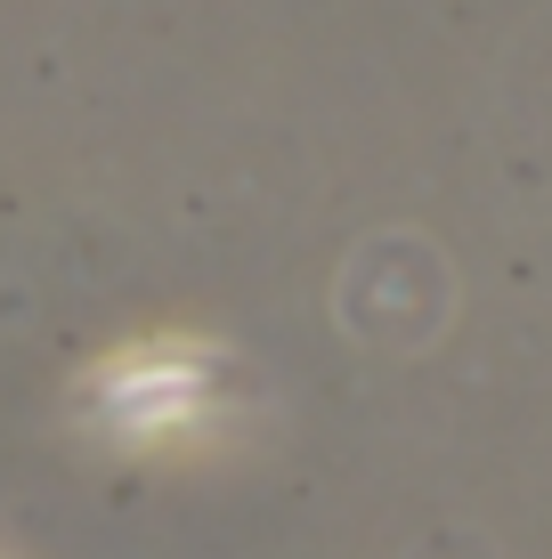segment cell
I'll list each match as a JSON object with an SVG mask.
<instances>
[{"label": "cell", "instance_id": "1", "mask_svg": "<svg viewBox=\"0 0 552 559\" xmlns=\"http://www.w3.org/2000/svg\"><path fill=\"white\" fill-rule=\"evenodd\" d=\"M106 406L122 421H139V430H155L163 414L179 421L187 406H203V365L196 357H130L122 373H114Z\"/></svg>", "mask_w": 552, "mask_h": 559}]
</instances>
